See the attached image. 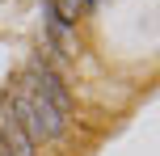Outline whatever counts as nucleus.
<instances>
[{
	"instance_id": "nucleus-1",
	"label": "nucleus",
	"mask_w": 160,
	"mask_h": 156,
	"mask_svg": "<svg viewBox=\"0 0 160 156\" xmlns=\"http://www.w3.org/2000/svg\"><path fill=\"white\" fill-rule=\"evenodd\" d=\"M8 110L17 114V123H21V131L30 135L34 143H42V139H59L63 135V127H68V118L59 114L51 101H42L38 93H30L21 84V89L13 93V101H8Z\"/></svg>"
},
{
	"instance_id": "nucleus-2",
	"label": "nucleus",
	"mask_w": 160,
	"mask_h": 156,
	"mask_svg": "<svg viewBox=\"0 0 160 156\" xmlns=\"http://www.w3.org/2000/svg\"><path fill=\"white\" fill-rule=\"evenodd\" d=\"M25 89H30V93H38L42 101H51V106H55V110H59L63 118L72 114V93H68L63 76H59L55 68H47L42 59H38V63L30 68V76H25Z\"/></svg>"
},
{
	"instance_id": "nucleus-3",
	"label": "nucleus",
	"mask_w": 160,
	"mask_h": 156,
	"mask_svg": "<svg viewBox=\"0 0 160 156\" xmlns=\"http://www.w3.org/2000/svg\"><path fill=\"white\" fill-rule=\"evenodd\" d=\"M0 143H4V152H8V156H38V152H34L38 143H34L30 135L21 131V123H17V114H13L8 106L0 110Z\"/></svg>"
},
{
	"instance_id": "nucleus-4",
	"label": "nucleus",
	"mask_w": 160,
	"mask_h": 156,
	"mask_svg": "<svg viewBox=\"0 0 160 156\" xmlns=\"http://www.w3.org/2000/svg\"><path fill=\"white\" fill-rule=\"evenodd\" d=\"M80 8H84V0H55V4H51V17L63 21V25H72L80 17Z\"/></svg>"
},
{
	"instance_id": "nucleus-5",
	"label": "nucleus",
	"mask_w": 160,
	"mask_h": 156,
	"mask_svg": "<svg viewBox=\"0 0 160 156\" xmlns=\"http://www.w3.org/2000/svg\"><path fill=\"white\" fill-rule=\"evenodd\" d=\"M0 156H8V152H4V143H0Z\"/></svg>"
}]
</instances>
